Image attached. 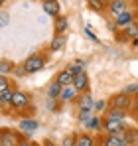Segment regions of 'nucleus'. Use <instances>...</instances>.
I'll return each instance as SVG.
<instances>
[{
	"label": "nucleus",
	"instance_id": "obj_1",
	"mask_svg": "<svg viewBox=\"0 0 138 146\" xmlns=\"http://www.w3.org/2000/svg\"><path fill=\"white\" fill-rule=\"evenodd\" d=\"M46 63H47V59L42 55V53H34V55H30L26 61H24V69H26V73H38V71H42L44 67H46Z\"/></svg>",
	"mask_w": 138,
	"mask_h": 146
},
{
	"label": "nucleus",
	"instance_id": "obj_2",
	"mask_svg": "<svg viewBox=\"0 0 138 146\" xmlns=\"http://www.w3.org/2000/svg\"><path fill=\"white\" fill-rule=\"evenodd\" d=\"M132 95H126L124 91L122 93H116L109 99V107H115V109H124V111H130L132 107Z\"/></svg>",
	"mask_w": 138,
	"mask_h": 146
},
{
	"label": "nucleus",
	"instance_id": "obj_3",
	"mask_svg": "<svg viewBox=\"0 0 138 146\" xmlns=\"http://www.w3.org/2000/svg\"><path fill=\"white\" fill-rule=\"evenodd\" d=\"M30 107V95L26 91L14 89V97H12V109L14 111H24Z\"/></svg>",
	"mask_w": 138,
	"mask_h": 146
},
{
	"label": "nucleus",
	"instance_id": "obj_4",
	"mask_svg": "<svg viewBox=\"0 0 138 146\" xmlns=\"http://www.w3.org/2000/svg\"><path fill=\"white\" fill-rule=\"evenodd\" d=\"M22 138L18 136V132L10 130V128H4L0 132V146H20Z\"/></svg>",
	"mask_w": 138,
	"mask_h": 146
},
{
	"label": "nucleus",
	"instance_id": "obj_5",
	"mask_svg": "<svg viewBox=\"0 0 138 146\" xmlns=\"http://www.w3.org/2000/svg\"><path fill=\"white\" fill-rule=\"evenodd\" d=\"M95 107H97V101L93 99V95L81 93L77 97V111H95Z\"/></svg>",
	"mask_w": 138,
	"mask_h": 146
},
{
	"label": "nucleus",
	"instance_id": "obj_6",
	"mask_svg": "<svg viewBox=\"0 0 138 146\" xmlns=\"http://www.w3.org/2000/svg\"><path fill=\"white\" fill-rule=\"evenodd\" d=\"M105 119H111V121H124L128 119V111H124V109H115V107H109L107 111H105V115H103Z\"/></svg>",
	"mask_w": 138,
	"mask_h": 146
},
{
	"label": "nucleus",
	"instance_id": "obj_7",
	"mask_svg": "<svg viewBox=\"0 0 138 146\" xmlns=\"http://www.w3.org/2000/svg\"><path fill=\"white\" fill-rule=\"evenodd\" d=\"M128 10V2L126 0H111L109 2V12L115 16V18H118L120 14H124Z\"/></svg>",
	"mask_w": 138,
	"mask_h": 146
},
{
	"label": "nucleus",
	"instance_id": "obj_8",
	"mask_svg": "<svg viewBox=\"0 0 138 146\" xmlns=\"http://www.w3.org/2000/svg\"><path fill=\"white\" fill-rule=\"evenodd\" d=\"M42 8H44V12H46L47 16H59V10H61V4L57 2V0H44L42 2Z\"/></svg>",
	"mask_w": 138,
	"mask_h": 146
},
{
	"label": "nucleus",
	"instance_id": "obj_9",
	"mask_svg": "<svg viewBox=\"0 0 138 146\" xmlns=\"http://www.w3.org/2000/svg\"><path fill=\"white\" fill-rule=\"evenodd\" d=\"M55 81H57V83H59L61 87H69V85H73V81H75V75L69 71L67 67H65V69H61V71L57 73Z\"/></svg>",
	"mask_w": 138,
	"mask_h": 146
},
{
	"label": "nucleus",
	"instance_id": "obj_10",
	"mask_svg": "<svg viewBox=\"0 0 138 146\" xmlns=\"http://www.w3.org/2000/svg\"><path fill=\"white\" fill-rule=\"evenodd\" d=\"M18 126H20V130H22L26 136H32L38 130V121H34V119H22Z\"/></svg>",
	"mask_w": 138,
	"mask_h": 146
},
{
	"label": "nucleus",
	"instance_id": "obj_11",
	"mask_svg": "<svg viewBox=\"0 0 138 146\" xmlns=\"http://www.w3.org/2000/svg\"><path fill=\"white\" fill-rule=\"evenodd\" d=\"M73 87L79 91V95H81V93H87V91H89V77H87V73L77 75L75 81H73Z\"/></svg>",
	"mask_w": 138,
	"mask_h": 146
},
{
	"label": "nucleus",
	"instance_id": "obj_12",
	"mask_svg": "<svg viewBox=\"0 0 138 146\" xmlns=\"http://www.w3.org/2000/svg\"><path fill=\"white\" fill-rule=\"evenodd\" d=\"M115 20H116V26H118L120 30H124L126 26L134 24V12H132V10H126L124 14H120L118 18H115Z\"/></svg>",
	"mask_w": 138,
	"mask_h": 146
},
{
	"label": "nucleus",
	"instance_id": "obj_13",
	"mask_svg": "<svg viewBox=\"0 0 138 146\" xmlns=\"http://www.w3.org/2000/svg\"><path fill=\"white\" fill-rule=\"evenodd\" d=\"M126 138L124 136H116V134H105L101 138V146H120Z\"/></svg>",
	"mask_w": 138,
	"mask_h": 146
},
{
	"label": "nucleus",
	"instance_id": "obj_14",
	"mask_svg": "<svg viewBox=\"0 0 138 146\" xmlns=\"http://www.w3.org/2000/svg\"><path fill=\"white\" fill-rule=\"evenodd\" d=\"M75 146H97V140L93 138L89 132H81V134H77Z\"/></svg>",
	"mask_w": 138,
	"mask_h": 146
},
{
	"label": "nucleus",
	"instance_id": "obj_15",
	"mask_svg": "<svg viewBox=\"0 0 138 146\" xmlns=\"http://www.w3.org/2000/svg\"><path fill=\"white\" fill-rule=\"evenodd\" d=\"M12 97H14V89L8 87V89H2L0 91V105L6 109V107H12Z\"/></svg>",
	"mask_w": 138,
	"mask_h": 146
},
{
	"label": "nucleus",
	"instance_id": "obj_16",
	"mask_svg": "<svg viewBox=\"0 0 138 146\" xmlns=\"http://www.w3.org/2000/svg\"><path fill=\"white\" fill-rule=\"evenodd\" d=\"M63 46H65V36L63 34H55L53 40H51V44H49V51L55 53V51H59Z\"/></svg>",
	"mask_w": 138,
	"mask_h": 146
},
{
	"label": "nucleus",
	"instance_id": "obj_17",
	"mask_svg": "<svg viewBox=\"0 0 138 146\" xmlns=\"http://www.w3.org/2000/svg\"><path fill=\"white\" fill-rule=\"evenodd\" d=\"M75 97H79V91L73 87V85H69V87H63V91H61V101L63 103H69V101H73Z\"/></svg>",
	"mask_w": 138,
	"mask_h": 146
},
{
	"label": "nucleus",
	"instance_id": "obj_18",
	"mask_svg": "<svg viewBox=\"0 0 138 146\" xmlns=\"http://www.w3.org/2000/svg\"><path fill=\"white\" fill-rule=\"evenodd\" d=\"M67 69L77 77V75L85 73V61H83V59H75V61H71V63L67 65Z\"/></svg>",
	"mask_w": 138,
	"mask_h": 146
},
{
	"label": "nucleus",
	"instance_id": "obj_19",
	"mask_svg": "<svg viewBox=\"0 0 138 146\" xmlns=\"http://www.w3.org/2000/svg\"><path fill=\"white\" fill-rule=\"evenodd\" d=\"M87 130H103V117H99V115H93V119L89 122H85L83 124Z\"/></svg>",
	"mask_w": 138,
	"mask_h": 146
},
{
	"label": "nucleus",
	"instance_id": "obj_20",
	"mask_svg": "<svg viewBox=\"0 0 138 146\" xmlns=\"http://www.w3.org/2000/svg\"><path fill=\"white\" fill-rule=\"evenodd\" d=\"M61 91H63V87H61L57 81H53V83L49 85V89H47V95H49V99H51V101H55V99L61 97Z\"/></svg>",
	"mask_w": 138,
	"mask_h": 146
},
{
	"label": "nucleus",
	"instance_id": "obj_21",
	"mask_svg": "<svg viewBox=\"0 0 138 146\" xmlns=\"http://www.w3.org/2000/svg\"><path fill=\"white\" fill-rule=\"evenodd\" d=\"M65 30H67V18L57 16L55 18V34H65Z\"/></svg>",
	"mask_w": 138,
	"mask_h": 146
},
{
	"label": "nucleus",
	"instance_id": "obj_22",
	"mask_svg": "<svg viewBox=\"0 0 138 146\" xmlns=\"http://www.w3.org/2000/svg\"><path fill=\"white\" fill-rule=\"evenodd\" d=\"M93 115H95V111H77V119L81 124H85V122H89L93 119Z\"/></svg>",
	"mask_w": 138,
	"mask_h": 146
},
{
	"label": "nucleus",
	"instance_id": "obj_23",
	"mask_svg": "<svg viewBox=\"0 0 138 146\" xmlns=\"http://www.w3.org/2000/svg\"><path fill=\"white\" fill-rule=\"evenodd\" d=\"M122 34H124V38H134V40H136L138 38V26L136 24L126 26V28L122 30Z\"/></svg>",
	"mask_w": 138,
	"mask_h": 146
},
{
	"label": "nucleus",
	"instance_id": "obj_24",
	"mask_svg": "<svg viewBox=\"0 0 138 146\" xmlns=\"http://www.w3.org/2000/svg\"><path fill=\"white\" fill-rule=\"evenodd\" d=\"M87 2H89V8L95 10V12H103V10H105V6H107V4H105V2H101V0H87Z\"/></svg>",
	"mask_w": 138,
	"mask_h": 146
},
{
	"label": "nucleus",
	"instance_id": "obj_25",
	"mask_svg": "<svg viewBox=\"0 0 138 146\" xmlns=\"http://www.w3.org/2000/svg\"><path fill=\"white\" fill-rule=\"evenodd\" d=\"M75 140H77V134H71V136H65L61 146H75Z\"/></svg>",
	"mask_w": 138,
	"mask_h": 146
},
{
	"label": "nucleus",
	"instance_id": "obj_26",
	"mask_svg": "<svg viewBox=\"0 0 138 146\" xmlns=\"http://www.w3.org/2000/svg\"><path fill=\"white\" fill-rule=\"evenodd\" d=\"M10 67H12V65H10L6 59H2V63H0V71H2V75H6V73L10 71Z\"/></svg>",
	"mask_w": 138,
	"mask_h": 146
},
{
	"label": "nucleus",
	"instance_id": "obj_27",
	"mask_svg": "<svg viewBox=\"0 0 138 146\" xmlns=\"http://www.w3.org/2000/svg\"><path fill=\"white\" fill-rule=\"evenodd\" d=\"M130 111H132L134 115H138V93L134 95V99H132V107H130Z\"/></svg>",
	"mask_w": 138,
	"mask_h": 146
},
{
	"label": "nucleus",
	"instance_id": "obj_28",
	"mask_svg": "<svg viewBox=\"0 0 138 146\" xmlns=\"http://www.w3.org/2000/svg\"><path fill=\"white\" fill-rule=\"evenodd\" d=\"M85 36H87L89 40H93V42H99V38H97V36L91 32V28H85Z\"/></svg>",
	"mask_w": 138,
	"mask_h": 146
},
{
	"label": "nucleus",
	"instance_id": "obj_29",
	"mask_svg": "<svg viewBox=\"0 0 138 146\" xmlns=\"http://www.w3.org/2000/svg\"><path fill=\"white\" fill-rule=\"evenodd\" d=\"M8 83H10V81H8V79L2 75V77H0V91H2V89H8V87H10Z\"/></svg>",
	"mask_w": 138,
	"mask_h": 146
},
{
	"label": "nucleus",
	"instance_id": "obj_30",
	"mask_svg": "<svg viewBox=\"0 0 138 146\" xmlns=\"http://www.w3.org/2000/svg\"><path fill=\"white\" fill-rule=\"evenodd\" d=\"M105 107H107V103H105V101H97V107H95V109H97V111H103Z\"/></svg>",
	"mask_w": 138,
	"mask_h": 146
},
{
	"label": "nucleus",
	"instance_id": "obj_31",
	"mask_svg": "<svg viewBox=\"0 0 138 146\" xmlns=\"http://www.w3.org/2000/svg\"><path fill=\"white\" fill-rule=\"evenodd\" d=\"M6 24H8V14L4 12V14H2V26H6Z\"/></svg>",
	"mask_w": 138,
	"mask_h": 146
},
{
	"label": "nucleus",
	"instance_id": "obj_32",
	"mask_svg": "<svg viewBox=\"0 0 138 146\" xmlns=\"http://www.w3.org/2000/svg\"><path fill=\"white\" fill-rule=\"evenodd\" d=\"M20 146H34V144H32V142H28V140H22V142H20Z\"/></svg>",
	"mask_w": 138,
	"mask_h": 146
},
{
	"label": "nucleus",
	"instance_id": "obj_33",
	"mask_svg": "<svg viewBox=\"0 0 138 146\" xmlns=\"http://www.w3.org/2000/svg\"><path fill=\"white\" fill-rule=\"evenodd\" d=\"M134 24L138 26V10H136V12H134Z\"/></svg>",
	"mask_w": 138,
	"mask_h": 146
},
{
	"label": "nucleus",
	"instance_id": "obj_34",
	"mask_svg": "<svg viewBox=\"0 0 138 146\" xmlns=\"http://www.w3.org/2000/svg\"><path fill=\"white\" fill-rule=\"evenodd\" d=\"M101 2H105V4H107V6H109V2H111V0H101Z\"/></svg>",
	"mask_w": 138,
	"mask_h": 146
},
{
	"label": "nucleus",
	"instance_id": "obj_35",
	"mask_svg": "<svg viewBox=\"0 0 138 146\" xmlns=\"http://www.w3.org/2000/svg\"><path fill=\"white\" fill-rule=\"evenodd\" d=\"M126 2H132V0H126Z\"/></svg>",
	"mask_w": 138,
	"mask_h": 146
},
{
	"label": "nucleus",
	"instance_id": "obj_36",
	"mask_svg": "<svg viewBox=\"0 0 138 146\" xmlns=\"http://www.w3.org/2000/svg\"><path fill=\"white\" fill-rule=\"evenodd\" d=\"M136 6H138V0H136Z\"/></svg>",
	"mask_w": 138,
	"mask_h": 146
},
{
	"label": "nucleus",
	"instance_id": "obj_37",
	"mask_svg": "<svg viewBox=\"0 0 138 146\" xmlns=\"http://www.w3.org/2000/svg\"><path fill=\"white\" fill-rule=\"evenodd\" d=\"M136 87H138V83H136Z\"/></svg>",
	"mask_w": 138,
	"mask_h": 146
}]
</instances>
